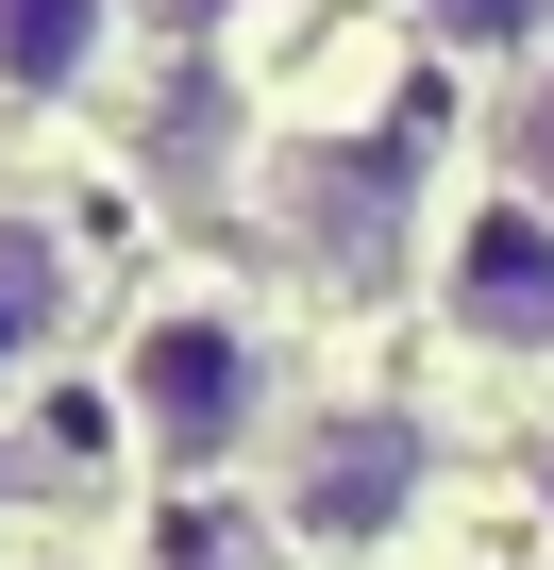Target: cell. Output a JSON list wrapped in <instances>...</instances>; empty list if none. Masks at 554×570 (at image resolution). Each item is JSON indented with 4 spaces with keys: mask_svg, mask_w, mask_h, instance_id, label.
<instances>
[{
    "mask_svg": "<svg viewBox=\"0 0 554 570\" xmlns=\"http://www.w3.org/2000/svg\"><path fill=\"white\" fill-rule=\"evenodd\" d=\"M454 336L470 353H554V218L537 202H487V218H454Z\"/></svg>",
    "mask_w": 554,
    "mask_h": 570,
    "instance_id": "2",
    "label": "cell"
},
{
    "mask_svg": "<svg viewBox=\"0 0 554 570\" xmlns=\"http://www.w3.org/2000/svg\"><path fill=\"white\" fill-rule=\"evenodd\" d=\"M51 320H68V252H51L35 218H0V370H35Z\"/></svg>",
    "mask_w": 554,
    "mask_h": 570,
    "instance_id": "5",
    "label": "cell"
},
{
    "mask_svg": "<svg viewBox=\"0 0 554 570\" xmlns=\"http://www.w3.org/2000/svg\"><path fill=\"white\" fill-rule=\"evenodd\" d=\"M420 487V436L387 420V403H353V420H303V470H286V520L303 537H370L387 503Z\"/></svg>",
    "mask_w": 554,
    "mask_h": 570,
    "instance_id": "3",
    "label": "cell"
},
{
    "mask_svg": "<svg viewBox=\"0 0 554 570\" xmlns=\"http://www.w3.org/2000/svg\"><path fill=\"white\" fill-rule=\"evenodd\" d=\"M118 403H135V436H152L168 470H218V453H235V436L269 420V370H252V320H218V303H168V320L135 336Z\"/></svg>",
    "mask_w": 554,
    "mask_h": 570,
    "instance_id": "1",
    "label": "cell"
},
{
    "mask_svg": "<svg viewBox=\"0 0 554 570\" xmlns=\"http://www.w3.org/2000/svg\"><path fill=\"white\" fill-rule=\"evenodd\" d=\"M101 0H0V101H85V68H101Z\"/></svg>",
    "mask_w": 554,
    "mask_h": 570,
    "instance_id": "4",
    "label": "cell"
},
{
    "mask_svg": "<svg viewBox=\"0 0 554 570\" xmlns=\"http://www.w3.org/2000/svg\"><path fill=\"white\" fill-rule=\"evenodd\" d=\"M504 168H521V202L554 218V68H537V85L504 101Z\"/></svg>",
    "mask_w": 554,
    "mask_h": 570,
    "instance_id": "6",
    "label": "cell"
},
{
    "mask_svg": "<svg viewBox=\"0 0 554 570\" xmlns=\"http://www.w3.org/2000/svg\"><path fill=\"white\" fill-rule=\"evenodd\" d=\"M420 18H437L454 51H521V35H554V0H420Z\"/></svg>",
    "mask_w": 554,
    "mask_h": 570,
    "instance_id": "7",
    "label": "cell"
}]
</instances>
